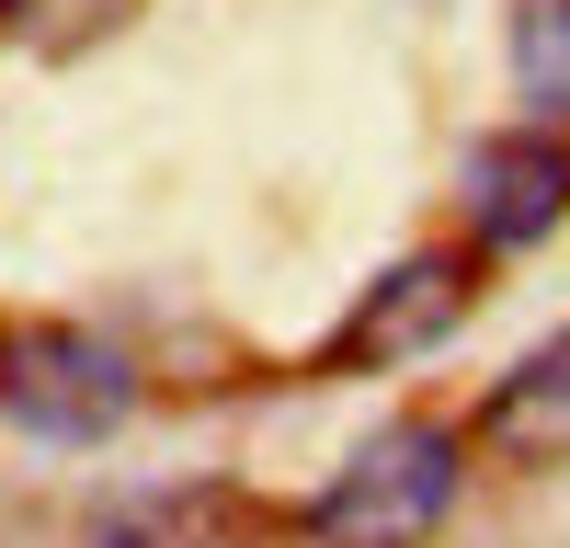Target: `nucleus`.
Listing matches in <instances>:
<instances>
[{
    "label": "nucleus",
    "instance_id": "obj_5",
    "mask_svg": "<svg viewBox=\"0 0 570 548\" xmlns=\"http://www.w3.org/2000/svg\"><path fill=\"white\" fill-rule=\"evenodd\" d=\"M480 446L502 457V469H548V457H570V332H548L480 400Z\"/></svg>",
    "mask_w": 570,
    "mask_h": 548
},
{
    "label": "nucleus",
    "instance_id": "obj_2",
    "mask_svg": "<svg viewBox=\"0 0 570 548\" xmlns=\"http://www.w3.org/2000/svg\"><path fill=\"white\" fill-rule=\"evenodd\" d=\"M0 411L35 446H104L137 411V365H126V343L80 332V320H35V332L0 343Z\"/></svg>",
    "mask_w": 570,
    "mask_h": 548
},
{
    "label": "nucleus",
    "instance_id": "obj_6",
    "mask_svg": "<svg viewBox=\"0 0 570 548\" xmlns=\"http://www.w3.org/2000/svg\"><path fill=\"white\" fill-rule=\"evenodd\" d=\"M513 80L537 126H570V0H513Z\"/></svg>",
    "mask_w": 570,
    "mask_h": 548
},
{
    "label": "nucleus",
    "instance_id": "obj_1",
    "mask_svg": "<svg viewBox=\"0 0 570 548\" xmlns=\"http://www.w3.org/2000/svg\"><path fill=\"white\" fill-rule=\"evenodd\" d=\"M456 480H468V446L456 423H389L365 434L343 469L320 480L308 502V548H434V526L456 515Z\"/></svg>",
    "mask_w": 570,
    "mask_h": 548
},
{
    "label": "nucleus",
    "instance_id": "obj_3",
    "mask_svg": "<svg viewBox=\"0 0 570 548\" xmlns=\"http://www.w3.org/2000/svg\"><path fill=\"white\" fill-rule=\"evenodd\" d=\"M456 206H468V241L480 252H537L570 217V137H548V126L480 137V149L456 160Z\"/></svg>",
    "mask_w": 570,
    "mask_h": 548
},
{
    "label": "nucleus",
    "instance_id": "obj_7",
    "mask_svg": "<svg viewBox=\"0 0 570 548\" xmlns=\"http://www.w3.org/2000/svg\"><path fill=\"white\" fill-rule=\"evenodd\" d=\"M23 35H46V46H69V35H91V23H115L126 0H0Z\"/></svg>",
    "mask_w": 570,
    "mask_h": 548
},
{
    "label": "nucleus",
    "instance_id": "obj_4",
    "mask_svg": "<svg viewBox=\"0 0 570 548\" xmlns=\"http://www.w3.org/2000/svg\"><path fill=\"white\" fill-rule=\"evenodd\" d=\"M456 320H468V263L456 252H411V263H389L354 297V320L331 332L320 365H331V378H343V365H411V354H434Z\"/></svg>",
    "mask_w": 570,
    "mask_h": 548
}]
</instances>
